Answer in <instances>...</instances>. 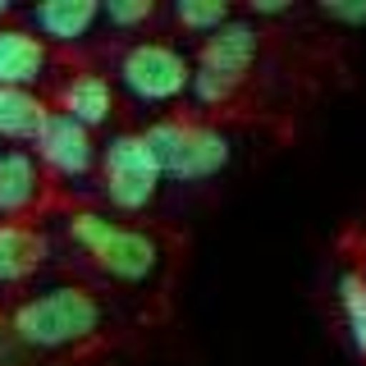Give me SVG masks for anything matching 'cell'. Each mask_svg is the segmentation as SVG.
Here are the masks:
<instances>
[{"label":"cell","mask_w":366,"mask_h":366,"mask_svg":"<svg viewBox=\"0 0 366 366\" xmlns=\"http://www.w3.org/2000/svg\"><path fill=\"white\" fill-rule=\"evenodd\" d=\"M51 106L28 87H0V147H32Z\"/></svg>","instance_id":"obj_13"},{"label":"cell","mask_w":366,"mask_h":366,"mask_svg":"<svg viewBox=\"0 0 366 366\" xmlns=\"http://www.w3.org/2000/svg\"><path fill=\"white\" fill-rule=\"evenodd\" d=\"M46 202H51V179L32 147H0V215L28 220Z\"/></svg>","instance_id":"obj_7"},{"label":"cell","mask_w":366,"mask_h":366,"mask_svg":"<svg viewBox=\"0 0 366 366\" xmlns=\"http://www.w3.org/2000/svg\"><path fill=\"white\" fill-rule=\"evenodd\" d=\"M51 74V46L23 23H0V87H28Z\"/></svg>","instance_id":"obj_10"},{"label":"cell","mask_w":366,"mask_h":366,"mask_svg":"<svg viewBox=\"0 0 366 366\" xmlns=\"http://www.w3.org/2000/svg\"><path fill=\"white\" fill-rule=\"evenodd\" d=\"M46 261V234L28 220H0V293L28 284Z\"/></svg>","instance_id":"obj_12"},{"label":"cell","mask_w":366,"mask_h":366,"mask_svg":"<svg viewBox=\"0 0 366 366\" xmlns=\"http://www.w3.org/2000/svg\"><path fill=\"white\" fill-rule=\"evenodd\" d=\"M69 238L83 247V257L106 274V280L147 284L160 270V243H156V234L133 229V224H119V220H110V215L92 211V206H83V211L69 215Z\"/></svg>","instance_id":"obj_2"},{"label":"cell","mask_w":366,"mask_h":366,"mask_svg":"<svg viewBox=\"0 0 366 366\" xmlns=\"http://www.w3.org/2000/svg\"><path fill=\"white\" fill-rule=\"evenodd\" d=\"M320 14L330 23H343V28H366V0H325Z\"/></svg>","instance_id":"obj_17"},{"label":"cell","mask_w":366,"mask_h":366,"mask_svg":"<svg viewBox=\"0 0 366 366\" xmlns=\"http://www.w3.org/2000/svg\"><path fill=\"white\" fill-rule=\"evenodd\" d=\"M101 302L97 293H87L83 284H55L46 293H32L9 312V330L19 343L41 352L60 348H83L101 335Z\"/></svg>","instance_id":"obj_1"},{"label":"cell","mask_w":366,"mask_h":366,"mask_svg":"<svg viewBox=\"0 0 366 366\" xmlns=\"http://www.w3.org/2000/svg\"><path fill=\"white\" fill-rule=\"evenodd\" d=\"M257 51H261L257 28H252V23H243V19H229L224 28H215L211 37L202 41L197 64H192V69L215 74V78H224V83L247 87V74H252V64H257Z\"/></svg>","instance_id":"obj_8"},{"label":"cell","mask_w":366,"mask_h":366,"mask_svg":"<svg viewBox=\"0 0 366 366\" xmlns=\"http://www.w3.org/2000/svg\"><path fill=\"white\" fill-rule=\"evenodd\" d=\"M339 302H343V316H348L352 348L366 357V274L362 270H348L339 280Z\"/></svg>","instance_id":"obj_14"},{"label":"cell","mask_w":366,"mask_h":366,"mask_svg":"<svg viewBox=\"0 0 366 366\" xmlns=\"http://www.w3.org/2000/svg\"><path fill=\"white\" fill-rule=\"evenodd\" d=\"M101 19V5L97 0H41V5L28 9V23L32 32L46 41V46H78L92 37Z\"/></svg>","instance_id":"obj_11"},{"label":"cell","mask_w":366,"mask_h":366,"mask_svg":"<svg viewBox=\"0 0 366 366\" xmlns=\"http://www.w3.org/2000/svg\"><path fill=\"white\" fill-rule=\"evenodd\" d=\"M174 19H179L183 32H202V37H211L215 28H224V23L234 19V5H224V0H179Z\"/></svg>","instance_id":"obj_15"},{"label":"cell","mask_w":366,"mask_h":366,"mask_svg":"<svg viewBox=\"0 0 366 366\" xmlns=\"http://www.w3.org/2000/svg\"><path fill=\"white\" fill-rule=\"evenodd\" d=\"M192 60L174 41H133L119 55V87L142 106H174L188 92Z\"/></svg>","instance_id":"obj_5"},{"label":"cell","mask_w":366,"mask_h":366,"mask_svg":"<svg viewBox=\"0 0 366 366\" xmlns=\"http://www.w3.org/2000/svg\"><path fill=\"white\" fill-rule=\"evenodd\" d=\"M9 19V5H5V0H0V23H5Z\"/></svg>","instance_id":"obj_19"},{"label":"cell","mask_w":366,"mask_h":366,"mask_svg":"<svg viewBox=\"0 0 366 366\" xmlns=\"http://www.w3.org/2000/svg\"><path fill=\"white\" fill-rule=\"evenodd\" d=\"M247 14L252 19H284V14H293V5L289 0H252Z\"/></svg>","instance_id":"obj_18"},{"label":"cell","mask_w":366,"mask_h":366,"mask_svg":"<svg viewBox=\"0 0 366 366\" xmlns=\"http://www.w3.org/2000/svg\"><path fill=\"white\" fill-rule=\"evenodd\" d=\"M97 165H101V192H106V202L114 211L137 215V211H147V206L156 202L160 165H156V156H152V147H147L142 133L110 137L106 152L97 156Z\"/></svg>","instance_id":"obj_4"},{"label":"cell","mask_w":366,"mask_h":366,"mask_svg":"<svg viewBox=\"0 0 366 366\" xmlns=\"http://www.w3.org/2000/svg\"><path fill=\"white\" fill-rule=\"evenodd\" d=\"M156 14H160V9L152 5V0H110V5H101V19H106L110 28H119V32L147 28Z\"/></svg>","instance_id":"obj_16"},{"label":"cell","mask_w":366,"mask_h":366,"mask_svg":"<svg viewBox=\"0 0 366 366\" xmlns=\"http://www.w3.org/2000/svg\"><path fill=\"white\" fill-rule=\"evenodd\" d=\"M147 147H152L160 179H179V183H202L211 174H220L229 165V133L202 119H156L152 129H142Z\"/></svg>","instance_id":"obj_3"},{"label":"cell","mask_w":366,"mask_h":366,"mask_svg":"<svg viewBox=\"0 0 366 366\" xmlns=\"http://www.w3.org/2000/svg\"><path fill=\"white\" fill-rule=\"evenodd\" d=\"M32 156L41 160L51 183H83L97 169V137L83 124H74L69 114L51 110L41 133H37V142H32Z\"/></svg>","instance_id":"obj_6"},{"label":"cell","mask_w":366,"mask_h":366,"mask_svg":"<svg viewBox=\"0 0 366 366\" xmlns=\"http://www.w3.org/2000/svg\"><path fill=\"white\" fill-rule=\"evenodd\" d=\"M55 110L69 114L74 124H83V129H101V124H110L114 114V87L106 74H97V69H74V74L60 78V87H55Z\"/></svg>","instance_id":"obj_9"}]
</instances>
